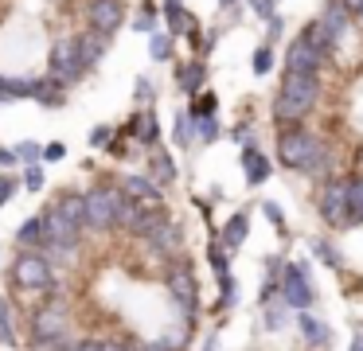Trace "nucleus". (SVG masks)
I'll return each mask as SVG.
<instances>
[{"mask_svg":"<svg viewBox=\"0 0 363 351\" xmlns=\"http://www.w3.org/2000/svg\"><path fill=\"white\" fill-rule=\"evenodd\" d=\"M324 148V140H316L305 125H285L277 137V160L293 172H308V164L316 160V152Z\"/></svg>","mask_w":363,"mask_h":351,"instance_id":"f03ea898","label":"nucleus"},{"mask_svg":"<svg viewBox=\"0 0 363 351\" xmlns=\"http://www.w3.org/2000/svg\"><path fill=\"white\" fill-rule=\"evenodd\" d=\"M63 332H67V308L59 301L43 304V308L35 312V320H32V343L40 351H48V343H59Z\"/></svg>","mask_w":363,"mask_h":351,"instance_id":"6e6552de","label":"nucleus"},{"mask_svg":"<svg viewBox=\"0 0 363 351\" xmlns=\"http://www.w3.org/2000/svg\"><path fill=\"white\" fill-rule=\"evenodd\" d=\"M266 324H269V328H281V324H285V312L277 308V301H274V308L266 304Z\"/></svg>","mask_w":363,"mask_h":351,"instance_id":"a18cd8bd","label":"nucleus"},{"mask_svg":"<svg viewBox=\"0 0 363 351\" xmlns=\"http://www.w3.org/2000/svg\"><path fill=\"white\" fill-rule=\"evenodd\" d=\"M191 121H196V137L203 140V145H211V140L219 137V121H215V117H191Z\"/></svg>","mask_w":363,"mask_h":351,"instance_id":"473e14b6","label":"nucleus"},{"mask_svg":"<svg viewBox=\"0 0 363 351\" xmlns=\"http://www.w3.org/2000/svg\"><path fill=\"white\" fill-rule=\"evenodd\" d=\"M301 35H305L308 43H313L316 51H320V55H328V51H332V39H328V31L320 28V20H313V23H308V28H305V31H301Z\"/></svg>","mask_w":363,"mask_h":351,"instance_id":"c756f323","label":"nucleus"},{"mask_svg":"<svg viewBox=\"0 0 363 351\" xmlns=\"http://www.w3.org/2000/svg\"><path fill=\"white\" fill-rule=\"evenodd\" d=\"M269 67H274V47L269 43H262L258 51H254V74H269Z\"/></svg>","mask_w":363,"mask_h":351,"instance_id":"c9c22d12","label":"nucleus"},{"mask_svg":"<svg viewBox=\"0 0 363 351\" xmlns=\"http://www.w3.org/2000/svg\"><path fill=\"white\" fill-rule=\"evenodd\" d=\"M152 12H157V8L145 0V4H141V16L133 20V31H141V35H152V31H157V20H152Z\"/></svg>","mask_w":363,"mask_h":351,"instance_id":"72a5a7b5","label":"nucleus"},{"mask_svg":"<svg viewBox=\"0 0 363 351\" xmlns=\"http://www.w3.org/2000/svg\"><path fill=\"white\" fill-rule=\"evenodd\" d=\"M168 293H172V301L184 308V316H191V312H196V301H199L196 273H191L188 265H176V269L168 273Z\"/></svg>","mask_w":363,"mask_h":351,"instance_id":"f8f14e48","label":"nucleus"},{"mask_svg":"<svg viewBox=\"0 0 363 351\" xmlns=\"http://www.w3.org/2000/svg\"><path fill=\"white\" fill-rule=\"evenodd\" d=\"M207 262L215 265V277H230V265H227V250H223V242H211L207 246Z\"/></svg>","mask_w":363,"mask_h":351,"instance_id":"7c9ffc66","label":"nucleus"},{"mask_svg":"<svg viewBox=\"0 0 363 351\" xmlns=\"http://www.w3.org/2000/svg\"><path fill=\"white\" fill-rule=\"evenodd\" d=\"M203 82H207V67H203V59L176 62V86H180L184 94L199 98V94H203Z\"/></svg>","mask_w":363,"mask_h":351,"instance_id":"ddd939ff","label":"nucleus"},{"mask_svg":"<svg viewBox=\"0 0 363 351\" xmlns=\"http://www.w3.org/2000/svg\"><path fill=\"white\" fill-rule=\"evenodd\" d=\"M320 67H324V55L305 35L293 39L289 51H285V74H320Z\"/></svg>","mask_w":363,"mask_h":351,"instance_id":"1a4fd4ad","label":"nucleus"},{"mask_svg":"<svg viewBox=\"0 0 363 351\" xmlns=\"http://www.w3.org/2000/svg\"><path fill=\"white\" fill-rule=\"evenodd\" d=\"M340 8H344L347 16H363V0H336Z\"/></svg>","mask_w":363,"mask_h":351,"instance_id":"09e8293b","label":"nucleus"},{"mask_svg":"<svg viewBox=\"0 0 363 351\" xmlns=\"http://www.w3.org/2000/svg\"><path fill=\"white\" fill-rule=\"evenodd\" d=\"M129 137H133V145H157V137H160V125H157V113H152L149 106L145 109H137L133 113V121H129Z\"/></svg>","mask_w":363,"mask_h":351,"instance_id":"f3484780","label":"nucleus"},{"mask_svg":"<svg viewBox=\"0 0 363 351\" xmlns=\"http://www.w3.org/2000/svg\"><path fill=\"white\" fill-rule=\"evenodd\" d=\"M141 351H172V343H168V340H157V343H145Z\"/></svg>","mask_w":363,"mask_h":351,"instance_id":"3c124183","label":"nucleus"},{"mask_svg":"<svg viewBox=\"0 0 363 351\" xmlns=\"http://www.w3.org/2000/svg\"><path fill=\"white\" fill-rule=\"evenodd\" d=\"M254 4V12L262 16V20H269V16H274V0H250Z\"/></svg>","mask_w":363,"mask_h":351,"instance_id":"de8ad7c7","label":"nucleus"},{"mask_svg":"<svg viewBox=\"0 0 363 351\" xmlns=\"http://www.w3.org/2000/svg\"><path fill=\"white\" fill-rule=\"evenodd\" d=\"M12 152H16V160L28 164V168H32L35 160H43V145H40V140H24V145H16Z\"/></svg>","mask_w":363,"mask_h":351,"instance_id":"2f4dec72","label":"nucleus"},{"mask_svg":"<svg viewBox=\"0 0 363 351\" xmlns=\"http://www.w3.org/2000/svg\"><path fill=\"white\" fill-rule=\"evenodd\" d=\"M74 351H106V347H102V343H94V340H82Z\"/></svg>","mask_w":363,"mask_h":351,"instance_id":"864d4df0","label":"nucleus"},{"mask_svg":"<svg viewBox=\"0 0 363 351\" xmlns=\"http://www.w3.org/2000/svg\"><path fill=\"white\" fill-rule=\"evenodd\" d=\"M12 285L16 289H48L51 285V262L35 250H24L12 262Z\"/></svg>","mask_w":363,"mask_h":351,"instance_id":"0eeeda50","label":"nucleus"},{"mask_svg":"<svg viewBox=\"0 0 363 351\" xmlns=\"http://www.w3.org/2000/svg\"><path fill=\"white\" fill-rule=\"evenodd\" d=\"M320 218L328 226H352V179L336 176L320 187Z\"/></svg>","mask_w":363,"mask_h":351,"instance_id":"39448f33","label":"nucleus"},{"mask_svg":"<svg viewBox=\"0 0 363 351\" xmlns=\"http://www.w3.org/2000/svg\"><path fill=\"white\" fill-rule=\"evenodd\" d=\"M0 340H4V343H20L16 320H12V301H0Z\"/></svg>","mask_w":363,"mask_h":351,"instance_id":"c85d7f7f","label":"nucleus"},{"mask_svg":"<svg viewBox=\"0 0 363 351\" xmlns=\"http://www.w3.org/2000/svg\"><path fill=\"white\" fill-rule=\"evenodd\" d=\"M352 351H363V332H359V335H355V340H352Z\"/></svg>","mask_w":363,"mask_h":351,"instance_id":"5fc2aeb1","label":"nucleus"},{"mask_svg":"<svg viewBox=\"0 0 363 351\" xmlns=\"http://www.w3.org/2000/svg\"><path fill=\"white\" fill-rule=\"evenodd\" d=\"M40 78H4L0 82V101H16V98H35Z\"/></svg>","mask_w":363,"mask_h":351,"instance_id":"b1692460","label":"nucleus"},{"mask_svg":"<svg viewBox=\"0 0 363 351\" xmlns=\"http://www.w3.org/2000/svg\"><path fill=\"white\" fill-rule=\"evenodd\" d=\"M160 12H164V20H168V35H196V16L188 12V8L180 4V0H164V4H160Z\"/></svg>","mask_w":363,"mask_h":351,"instance_id":"dca6fc26","label":"nucleus"},{"mask_svg":"<svg viewBox=\"0 0 363 351\" xmlns=\"http://www.w3.org/2000/svg\"><path fill=\"white\" fill-rule=\"evenodd\" d=\"M176 176H180V172H176L172 156H168L164 148H152V156H149V179H152V184L168 187V184H176Z\"/></svg>","mask_w":363,"mask_h":351,"instance_id":"a211bd4d","label":"nucleus"},{"mask_svg":"<svg viewBox=\"0 0 363 351\" xmlns=\"http://www.w3.org/2000/svg\"><path fill=\"white\" fill-rule=\"evenodd\" d=\"M316 94H320V82L316 74H285L281 90H277V101H274V117L277 125H301V117L316 106Z\"/></svg>","mask_w":363,"mask_h":351,"instance_id":"f257e3e1","label":"nucleus"},{"mask_svg":"<svg viewBox=\"0 0 363 351\" xmlns=\"http://www.w3.org/2000/svg\"><path fill=\"white\" fill-rule=\"evenodd\" d=\"M145 242H149V246L157 250L160 257H172L176 250L184 246V230H180V226L172 223V218H164V223H160V226H157V230H152V234H149V238H145Z\"/></svg>","mask_w":363,"mask_h":351,"instance_id":"2eb2a0df","label":"nucleus"},{"mask_svg":"<svg viewBox=\"0 0 363 351\" xmlns=\"http://www.w3.org/2000/svg\"><path fill=\"white\" fill-rule=\"evenodd\" d=\"M269 39H277V35H281V16H269Z\"/></svg>","mask_w":363,"mask_h":351,"instance_id":"8fccbe9b","label":"nucleus"},{"mask_svg":"<svg viewBox=\"0 0 363 351\" xmlns=\"http://www.w3.org/2000/svg\"><path fill=\"white\" fill-rule=\"evenodd\" d=\"M9 164H16V152H9V148H0V168H9Z\"/></svg>","mask_w":363,"mask_h":351,"instance_id":"603ef678","label":"nucleus"},{"mask_svg":"<svg viewBox=\"0 0 363 351\" xmlns=\"http://www.w3.org/2000/svg\"><path fill=\"white\" fill-rule=\"evenodd\" d=\"M86 20H90V31H98V35H113V31L125 23V8H121V0H90Z\"/></svg>","mask_w":363,"mask_h":351,"instance_id":"9d476101","label":"nucleus"},{"mask_svg":"<svg viewBox=\"0 0 363 351\" xmlns=\"http://www.w3.org/2000/svg\"><path fill=\"white\" fill-rule=\"evenodd\" d=\"M24 187H28V191H40V187H43V168H40V164L24 168Z\"/></svg>","mask_w":363,"mask_h":351,"instance_id":"58836bf2","label":"nucleus"},{"mask_svg":"<svg viewBox=\"0 0 363 351\" xmlns=\"http://www.w3.org/2000/svg\"><path fill=\"white\" fill-rule=\"evenodd\" d=\"M55 211H59L63 218H71L74 226H82V223H86V195H79V191H67V195H59Z\"/></svg>","mask_w":363,"mask_h":351,"instance_id":"5701e85b","label":"nucleus"},{"mask_svg":"<svg viewBox=\"0 0 363 351\" xmlns=\"http://www.w3.org/2000/svg\"><path fill=\"white\" fill-rule=\"evenodd\" d=\"M121 191H125L133 203H160V187L152 184L149 176H125L121 179Z\"/></svg>","mask_w":363,"mask_h":351,"instance_id":"aec40b11","label":"nucleus"},{"mask_svg":"<svg viewBox=\"0 0 363 351\" xmlns=\"http://www.w3.org/2000/svg\"><path fill=\"white\" fill-rule=\"evenodd\" d=\"M74 47H79V59H82V70L98 67L106 59V47H110V35H98V31H82L74 35Z\"/></svg>","mask_w":363,"mask_h":351,"instance_id":"4468645a","label":"nucleus"},{"mask_svg":"<svg viewBox=\"0 0 363 351\" xmlns=\"http://www.w3.org/2000/svg\"><path fill=\"white\" fill-rule=\"evenodd\" d=\"M0 82H4V74H0Z\"/></svg>","mask_w":363,"mask_h":351,"instance_id":"4d7b16f0","label":"nucleus"},{"mask_svg":"<svg viewBox=\"0 0 363 351\" xmlns=\"http://www.w3.org/2000/svg\"><path fill=\"white\" fill-rule=\"evenodd\" d=\"M246 234H250V218H246V211H235V215L227 218V226H223V234H219L223 250H238L246 242Z\"/></svg>","mask_w":363,"mask_h":351,"instance_id":"4be33fe9","label":"nucleus"},{"mask_svg":"<svg viewBox=\"0 0 363 351\" xmlns=\"http://www.w3.org/2000/svg\"><path fill=\"white\" fill-rule=\"evenodd\" d=\"M12 191H16V176H0V207L12 199Z\"/></svg>","mask_w":363,"mask_h":351,"instance_id":"37998d69","label":"nucleus"},{"mask_svg":"<svg viewBox=\"0 0 363 351\" xmlns=\"http://www.w3.org/2000/svg\"><path fill=\"white\" fill-rule=\"evenodd\" d=\"M352 223H363V176L352 179Z\"/></svg>","mask_w":363,"mask_h":351,"instance_id":"4c0bfd02","label":"nucleus"},{"mask_svg":"<svg viewBox=\"0 0 363 351\" xmlns=\"http://www.w3.org/2000/svg\"><path fill=\"white\" fill-rule=\"evenodd\" d=\"M67 156V148L59 145V140H51V145H43V160H63Z\"/></svg>","mask_w":363,"mask_h":351,"instance_id":"49530a36","label":"nucleus"},{"mask_svg":"<svg viewBox=\"0 0 363 351\" xmlns=\"http://www.w3.org/2000/svg\"><path fill=\"white\" fill-rule=\"evenodd\" d=\"M133 98H137V101H152V98H157V86H152L149 78H137V86H133Z\"/></svg>","mask_w":363,"mask_h":351,"instance_id":"ea45409f","label":"nucleus"},{"mask_svg":"<svg viewBox=\"0 0 363 351\" xmlns=\"http://www.w3.org/2000/svg\"><path fill=\"white\" fill-rule=\"evenodd\" d=\"M320 28L328 31V39H332V43H336V39L344 35V28H347V12L336 4V0H332V4H328V12L320 16Z\"/></svg>","mask_w":363,"mask_h":351,"instance_id":"393cba45","label":"nucleus"},{"mask_svg":"<svg viewBox=\"0 0 363 351\" xmlns=\"http://www.w3.org/2000/svg\"><path fill=\"white\" fill-rule=\"evenodd\" d=\"M297 328H301V340H305L308 347H328V343H332V328L324 324V320L308 316V312H301Z\"/></svg>","mask_w":363,"mask_h":351,"instance_id":"6ab92c4d","label":"nucleus"},{"mask_svg":"<svg viewBox=\"0 0 363 351\" xmlns=\"http://www.w3.org/2000/svg\"><path fill=\"white\" fill-rule=\"evenodd\" d=\"M125 203H129V195L121 191V187H110V184L90 187L86 191V226H94V230H110V226H118Z\"/></svg>","mask_w":363,"mask_h":351,"instance_id":"7ed1b4c3","label":"nucleus"},{"mask_svg":"<svg viewBox=\"0 0 363 351\" xmlns=\"http://www.w3.org/2000/svg\"><path fill=\"white\" fill-rule=\"evenodd\" d=\"M110 140H113V129H110V125H98V129L90 133V145H94V148H110Z\"/></svg>","mask_w":363,"mask_h":351,"instance_id":"a19ab883","label":"nucleus"},{"mask_svg":"<svg viewBox=\"0 0 363 351\" xmlns=\"http://www.w3.org/2000/svg\"><path fill=\"white\" fill-rule=\"evenodd\" d=\"M16 242H20V246H40V242H43V218L35 215V218H28V223H20Z\"/></svg>","mask_w":363,"mask_h":351,"instance_id":"cd10ccee","label":"nucleus"},{"mask_svg":"<svg viewBox=\"0 0 363 351\" xmlns=\"http://www.w3.org/2000/svg\"><path fill=\"white\" fill-rule=\"evenodd\" d=\"M48 78L51 82H59L63 90H71V86H79L82 78V59H79V47H74V39H55L48 51Z\"/></svg>","mask_w":363,"mask_h":351,"instance_id":"20e7f679","label":"nucleus"},{"mask_svg":"<svg viewBox=\"0 0 363 351\" xmlns=\"http://www.w3.org/2000/svg\"><path fill=\"white\" fill-rule=\"evenodd\" d=\"M313 246H316V254H320V262H324V265H340V254H336V250H332V246H324L320 238H316Z\"/></svg>","mask_w":363,"mask_h":351,"instance_id":"79ce46f5","label":"nucleus"},{"mask_svg":"<svg viewBox=\"0 0 363 351\" xmlns=\"http://www.w3.org/2000/svg\"><path fill=\"white\" fill-rule=\"evenodd\" d=\"M262 211H266V218L277 226V230L285 226V215H281V207H277V203H262Z\"/></svg>","mask_w":363,"mask_h":351,"instance_id":"c03bdc74","label":"nucleus"},{"mask_svg":"<svg viewBox=\"0 0 363 351\" xmlns=\"http://www.w3.org/2000/svg\"><path fill=\"white\" fill-rule=\"evenodd\" d=\"M172 137H176V145H180V148L196 145V121H191V113H176Z\"/></svg>","mask_w":363,"mask_h":351,"instance_id":"bb28decb","label":"nucleus"},{"mask_svg":"<svg viewBox=\"0 0 363 351\" xmlns=\"http://www.w3.org/2000/svg\"><path fill=\"white\" fill-rule=\"evenodd\" d=\"M35 101H40V106H63L67 90L59 82H51V78H40V86H35Z\"/></svg>","mask_w":363,"mask_h":351,"instance_id":"a878e982","label":"nucleus"},{"mask_svg":"<svg viewBox=\"0 0 363 351\" xmlns=\"http://www.w3.org/2000/svg\"><path fill=\"white\" fill-rule=\"evenodd\" d=\"M215 106H219V98L207 90V94H199V98H196V106H191L188 113H191V117H215Z\"/></svg>","mask_w":363,"mask_h":351,"instance_id":"f704fd0d","label":"nucleus"},{"mask_svg":"<svg viewBox=\"0 0 363 351\" xmlns=\"http://www.w3.org/2000/svg\"><path fill=\"white\" fill-rule=\"evenodd\" d=\"M242 168H246V184L258 187V184H266V179H269V156H262L254 145H246L242 148Z\"/></svg>","mask_w":363,"mask_h":351,"instance_id":"412c9836","label":"nucleus"},{"mask_svg":"<svg viewBox=\"0 0 363 351\" xmlns=\"http://www.w3.org/2000/svg\"><path fill=\"white\" fill-rule=\"evenodd\" d=\"M219 4H223V8H230V4H238V0H219Z\"/></svg>","mask_w":363,"mask_h":351,"instance_id":"6e6d98bb","label":"nucleus"},{"mask_svg":"<svg viewBox=\"0 0 363 351\" xmlns=\"http://www.w3.org/2000/svg\"><path fill=\"white\" fill-rule=\"evenodd\" d=\"M40 218H43V242H48V246H55V250H71L74 242H79V226H74L71 218H63L55 207H48Z\"/></svg>","mask_w":363,"mask_h":351,"instance_id":"9b49d317","label":"nucleus"},{"mask_svg":"<svg viewBox=\"0 0 363 351\" xmlns=\"http://www.w3.org/2000/svg\"><path fill=\"white\" fill-rule=\"evenodd\" d=\"M313 301H316V293H313V281H308V265L289 262L281 269V304H289L297 312H308Z\"/></svg>","mask_w":363,"mask_h":351,"instance_id":"423d86ee","label":"nucleus"},{"mask_svg":"<svg viewBox=\"0 0 363 351\" xmlns=\"http://www.w3.org/2000/svg\"><path fill=\"white\" fill-rule=\"evenodd\" d=\"M152 59L157 62L172 59V35H152Z\"/></svg>","mask_w":363,"mask_h":351,"instance_id":"e433bc0d","label":"nucleus"}]
</instances>
